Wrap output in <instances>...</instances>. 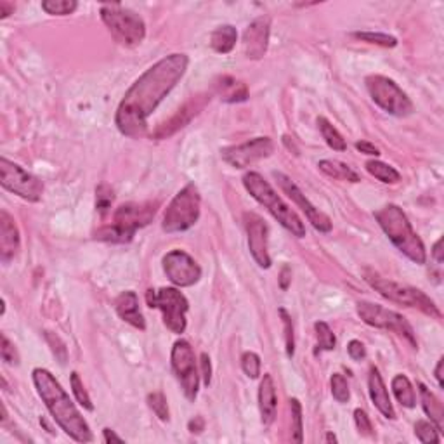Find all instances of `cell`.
I'll use <instances>...</instances> for the list:
<instances>
[{
    "label": "cell",
    "mask_w": 444,
    "mask_h": 444,
    "mask_svg": "<svg viewBox=\"0 0 444 444\" xmlns=\"http://www.w3.org/2000/svg\"><path fill=\"white\" fill-rule=\"evenodd\" d=\"M189 64L182 52L165 56L148 68L125 93L115 115V124L124 136L139 139L148 132V118L177 86Z\"/></svg>",
    "instance_id": "6da1fadb"
},
{
    "label": "cell",
    "mask_w": 444,
    "mask_h": 444,
    "mask_svg": "<svg viewBox=\"0 0 444 444\" xmlns=\"http://www.w3.org/2000/svg\"><path fill=\"white\" fill-rule=\"evenodd\" d=\"M33 384L52 415L54 422L76 443H90L94 439L89 423L70 399L63 385L56 380L54 375L45 368H35L32 373Z\"/></svg>",
    "instance_id": "7a4b0ae2"
},
{
    "label": "cell",
    "mask_w": 444,
    "mask_h": 444,
    "mask_svg": "<svg viewBox=\"0 0 444 444\" xmlns=\"http://www.w3.org/2000/svg\"><path fill=\"white\" fill-rule=\"evenodd\" d=\"M373 216L377 219L378 226L382 228V231L389 236V240L392 241L394 247L401 254H404L411 262L420 264V266L426 264L427 254L423 241L413 231L411 222H409L408 216L403 212L401 206L389 204L382 206L380 210H377Z\"/></svg>",
    "instance_id": "3957f363"
},
{
    "label": "cell",
    "mask_w": 444,
    "mask_h": 444,
    "mask_svg": "<svg viewBox=\"0 0 444 444\" xmlns=\"http://www.w3.org/2000/svg\"><path fill=\"white\" fill-rule=\"evenodd\" d=\"M243 186L248 193L252 194L255 201H259L260 205L266 206L267 212L276 219L279 224L285 229H288L293 236L297 238H304L305 236V226L300 221V217L290 209L288 205L283 201V198L279 197L276 191L273 189V186L257 174V172H247L243 175Z\"/></svg>",
    "instance_id": "277c9868"
},
{
    "label": "cell",
    "mask_w": 444,
    "mask_h": 444,
    "mask_svg": "<svg viewBox=\"0 0 444 444\" xmlns=\"http://www.w3.org/2000/svg\"><path fill=\"white\" fill-rule=\"evenodd\" d=\"M156 204H125L120 205L113 214V222L95 233V240L110 241V243H129L137 229L144 228L151 222L156 214Z\"/></svg>",
    "instance_id": "5b68a950"
},
{
    "label": "cell",
    "mask_w": 444,
    "mask_h": 444,
    "mask_svg": "<svg viewBox=\"0 0 444 444\" xmlns=\"http://www.w3.org/2000/svg\"><path fill=\"white\" fill-rule=\"evenodd\" d=\"M365 281L368 283L375 292L380 293L382 297L389 298L390 302L407 305V308H415L422 311L423 315L441 320V311L434 304L431 297H427L422 290L413 288V286L401 285V283L390 281L387 278L378 276L373 271H365Z\"/></svg>",
    "instance_id": "8992f818"
},
{
    "label": "cell",
    "mask_w": 444,
    "mask_h": 444,
    "mask_svg": "<svg viewBox=\"0 0 444 444\" xmlns=\"http://www.w3.org/2000/svg\"><path fill=\"white\" fill-rule=\"evenodd\" d=\"M101 19L115 42L124 47H136L146 37L144 19L120 4H103Z\"/></svg>",
    "instance_id": "52a82bcc"
},
{
    "label": "cell",
    "mask_w": 444,
    "mask_h": 444,
    "mask_svg": "<svg viewBox=\"0 0 444 444\" xmlns=\"http://www.w3.org/2000/svg\"><path fill=\"white\" fill-rule=\"evenodd\" d=\"M200 210L201 198L200 193H198V187L193 182H189L175 194L174 200L167 206L162 229L165 233H170V235L187 231L200 219Z\"/></svg>",
    "instance_id": "ba28073f"
},
{
    "label": "cell",
    "mask_w": 444,
    "mask_h": 444,
    "mask_svg": "<svg viewBox=\"0 0 444 444\" xmlns=\"http://www.w3.org/2000/svg\"><path fill=\"white\" fill-rule=\"evenodd\" d=\"M146 302L149 308L162 311L163 323L172 333L181 335L186 332V312L189 309V302L177 288H170V286H163L158 290L149 288L146 292Z\"/></svg>",
    "instance_id": "9c48e42d"
},
{
    "label": "cell",
    "mask_w": 444,
    "mask_h": 444,
    "mask_svg": "<svg viewBox=\"0 0 444 444\" xmlns=\"http://www.w3.org/2000/svg\"><path fill=\"white\" fill-rule=\"evenodd\" d=\"M366 90L375 105L394 117H408L413 113V103L408 94L394 80L384 75H370L365 78Z\"/></svg>",
    "instance_id": "30bf717a"
},
{
    "label": "cell",
    "mask_w": 444,
    "mask_h": 444,
    "mask_svg": "<svg viewBox=\"0 0 444 444\" xmlns=\"http://www.w3.org/2000/svg\"><path fill=\"white\" fill-rule=\"evenodd\" d=\"M356 311H358L359 317H361L366 325H370V327L397 333L399 337L407 339L413 347L419 346L413 327L408 323L407 317L399 315V312L390 311V309H385L384 305L373 304V302L368 300L358 302V304H356Z\"/></svg>",
    "instance_id": "8fae6325"
},
{
    "label": "cell",
    "mask_w": 444,
    "mask_h": 444,
    "mask_svg": "<svg viewBox=\"0 0 444 444\" xmlns=\"http://www.w3.org/2000/svg\"><path fill=\"white\" fill-rule=\"evenodd\" d=\"M0 185L26 201H40L44 194V182L40 179L4 156L0 158Z\"/></svg>",
    "instance_id": "7c38bea8"
},
{
    "label": "cell",
    "mask_w": 444,
    "mask_h": 444,
    "mask_svg": "<svg viewBox=\"0 0 444 444\" xmlns=\"http://www.w3.org/2000/svg\"><path fill=\"white\" fill-rule=\"evenodd\" d=\"M172 370L181 384L182 392L189 401H194L198 396V387H200V375L197 370V359H194V351L187 340H177L172 347L170 354Z\"/></svg>",
    "instance_id": "4fadbf2b"
},
{
    "label": "cell",
    "mask_w": 444,
    "mask_h": 444,
    "mask_svg": "<svg viewBox=\"0 0 444 444\" xmlns=\"http://www.w3.org/2000/svg\"><path fill=\"white\" fill-rule=\"evenodd\" d=\"M274 143L271 137H255L247 143L235 144L221 149V156L228 165L235 168H247L260 160L273 155Z\"/></svg>",
    "instance_id": "5bb4252c"
},
{
    "label": "cell",
    "mask_w": 444,
    "mask_h": 444,
    "mask_svg": "<svg viewBox=\"0 0 444 444\" xmlns=\"http://www.w3.org/2000/svg\"><path fill=\"white\" fill-rule=\"evenodd\" d=\"M163 271L175 286H193L200 281L201 267L185 250H172L163 257Z\"/></svg>",
    "instance_id": "9a60e30c"
},
{
    "label": "cell",
    "mask_w": 444,
    "mask_h": 444,
    "mask_svg": "<svg viewBox=\"0 0 444 444\" xmlns=\"http://www.w3.org/2000/svg\"><path fill=\"white\" fill-rule=\"evenodd\" d=\"M245 229H247L248 236V250H250L252 257L257 262L259 267L262 269H269L273 260L269 255V228H267L266 221L254 212H247L243 216Z\"/></svg>",
    "instance_id": "2e32d148"
},
{
    "label": "cell",
    "mask_w": 444,
    "mask_h": 444,
    "mask_svg": "<svg viewBox=\"0 0 444 444\" xmlns=\"http://www.w3.org/2000/svg\"><path fill=\"white\" fill-rule=\"evenodd\" d=\"M273 175H274V179H276L279 187L283 189V193H285L286 197H288L290 200H292L293 204H296L298 209H300L302 212L305 214V217H308L309 222L315 226L317 231L320 233H330L332 231L330 217H328L327 214L321 212L320 209H316V206L312 205L311 201L308 200V198H305V194L302 193L300 189H298V186L292 181V179L288 177V175L281 174V172H274Z\"/></svg>",
    "instance_id": "e0dca14e"
},
{
    "label": "cell",
    "mask_w": 444,
    "mask_h": 444,
    "mask_svg": "<svg viewBox=\"0 0 444 444\" xmlns=\"http://www.w3.org/2000/svg\"><path fill=\"white\" fill-rule=\"evenodd\" d=\"M209 101H210V95H206V94L193 95V98H191L189 101H187L186 105L170 118V120L160 125V127L151 134V137H155V139H167V137L174 136L177 130L185 129L186 125L205 108V105Z\"/></svg>",
    "instance_id": "ac0fdd59"
},
{
    "label": "cell",
    "mask_w": 444,
    "mask_h": 444,
    "mask_svg": "<svg viewBox=\"0 0 444 444\" xmlns=\"http://www.w3.org/2000/svg\"><path fill=\"white\" fill-rule=\"evenodd\" d=\"M271 19L260 16L247 26L243 33V51L248 59H260L264 57L269 45Z\"/></svg>",
    "instance_id": "d6986e66"
},
{
    "label": "cell",
    "mask_w": 444,
    "mask_h": 444,
    "mask_svg": "<svg viewBox=\"0 0 444 444\" xmlns=\"http://www.w3.org/2000/svg\"><path fill=\"white\" fill-rule=\"evenodd\" d=\"M19 247H21V238H19L16 222L6 210H0V260L2 264H9L16 257Z\"/></svg>",
    "instance_id": "ffe728a7"
},
{
    "label": "cell",
    "mask_w": 444,
    "mask_h": 444,
    "mask_svg": "<svg viewBox=\"0 0 444 444\" xmlns=\"http://www.w3.org/2000/svg\"><path fill=\"white\" fill-rule=\"evenodd\" d=\"M368 390L371 403L375 404V408L389 420H396V409L392 407V401H390L389 390L385 387V382L382 378L380 371L377 366H371L370 375H368Z\"/></svg>",
    "instance_id": "44dd1931"
},
{
    "label": "cell",
    "mask_w": 444,
    "mask_h": 444,
    "mask_svg": "<svg viewBox=\"0 0 444 444\" xmlns=\"http://www.w3.org/2000/svg\"><path fill=\"white\" fill-rule=\"evenodd\" d=\"M115 311L125 323L132 325L137 330H146V321H144L143 312L139 309V297L136 292H132V290L122 292L115 300Z\"/></svg>",
    "instance_id": "7402d4cb"
},
{
    "label": "cell",
    "mask_w": 444,
    "mask_h": 444,
    "mask_svg": "<svg viewBox=\"0 0 444 444\" xmlns=\"http://www.w3.org/2000/svg\"><path fill=\"white\" fill-rule=\"evenodd\" d=\"M276 408H278V397H276V385H274L273 377L269 373L264 375L262 382L259 387V409H260V420L266 427L276 419Z\"/></svg>",
    "instance_id": "603a6c76"
},
{
    "label": "cell",
    "mask_w": 444,
    "mask_h": 444,
    "mask_svg": "<svg viewBox=\"0 0 444 444\" xmlns=\"http://www.w3.org/2000/svg\"><path fill=\"white\" fill-rule=\"evenodd\" d=\"M214 90L219 95L224 103H241L247 101L248 98V89L243 82L236 80L235 76L224 75L221 78H217Z\"/></svg>",
    "instance_id": "cb8c5ba5"
},
{
    "label": "cell",
    "mask_w": 444,
    "mask_h": 444,
    "mask_svg": "<svg viewBox=\"0 0 444 444\" xmlns=\"http://www.w3.org/2000/svg\"><path fill=\"white\" fill-rule=\"evenodd\" d=\"M419 392H420V399H422L423 411L427 413V416L432 420V423L438 427V431L443 432V422H444L443 403L438 399V397H436L434 392H431V389H428L427 385L419 384Z\"/></svg>",
    "instance_id": "d4e9b609"
},
{
    "label": "cell",
    "mask_w": 444,
    "mask_h": 444,
    "mask_svg": "<svg viewBox=\"0 0 444 444\" xmlns=\"http://www.w3.org/2000/svg\"><path fill=\"white\" fill-rule=\"evenodd\" d=\"M236 38H238V32L235 26L222 25L217 26L212 33H210V47L219 54H229L235 49Z\"/></svg>",
    "instance_id": "484cf974"
},
{
    "label": "cell",
    "mask_w": 444,
    "mask_h": 444,
    "mask_svg": "<svg viewBox=\"0 0 444 444\" xmlns=\"http://www.w3.org/2000/svg\"><path fill=\"white\" fill-rule=\"evenodd\" d=\"M320 170L323 172L325 175L332 179H339V181H349V182H359L361 177L358 175V172L352 170V168L347 165V163L339 162V160H321L317 163Z\"/></svg>",
    "instance_id": "4316f807"
},
{
    "label": "cell",
    "mask_w": 444,
    "mask_h": 444,
    "mask_svg": "<svg viewBox=\"0 0 444 444\" xmlns=\"http://www.w3.org/2000/svg\"><path fill=\"white\" fill-rule=\"evenodd\" d=\"M390 387H392L394 396L399 401L401 407L415 408L416 394L407 375H396V377L392 378V382H390Z\"/></svg>",
    "instance_id": "83f0119b"
},
{
    "label": "cell",
    "mask_w": 444,
    "mask_h": 444,
    "mask_svg": "<svg viewBox=\"0 0 444 444\" xmlns=\"http://www.w3.org/2000/svg\"><path fill=\"white\" fill-rule=\"evenodd\" d=\"M366 170L375 179H378L384 185H396L401 181V174L394 167L387 165V163L380 162V160H370L366 162Z\"/></svg>",
    "instance_id": "f1b7e54d"
},
{
    "label": "cell",
    "mask_w": 444,
    "mask_h": 444,
    "mask_svg": "<svg viewBox=\"0 0 444 444\" xmlns=\"http://www.w3.org/2000/svg\"><path fill=\"white\" fill-rule=\"evenodd\" d=\"M316 124H317V129H320L321 136H323L325 143H327L328 146H330L332 149H335V151H346L347 149L346 139H344L342 134H340L339 130L333 127V125L327 120V118L320 117L316 120Z\"/></svg>",
    "instance_id": "f546056e"
},
{
    "label": "cell",
    "mask_w": 444,
    "mask_h": 444,
    "mask_svg": "<svg viewBox=\"0 0 444 444\" xmlns=\"http://www.w3.org/2000/svg\"><path fill=\"white\" fill-rule=\"evenodd\" d=\"M78 4L75 0H44L42 2V9L51 16H68V14L75 13Z\"/></svg>",
    "instance_id": "4dcf8cb0"
},
{
    "label": "cell",
    "mask_w": 444,
    "mask_h": 444,
    "mask_svg": "<svg viewBox=\"0 0 444 444\" xmlns=\"http://www.w3.org/2000/svg\"><path fill=\"white\" fill-rule=\"evenodd\" d=\"M315 332H316V339H317V347L321 351H333L335 349V333L332 332V328L328 327V323L325 321H316L315 323Z\"/></svg>",
    "instance_id": "1f68e13d"
},
{
    "label": "cell",
    "mask_w": 444,
    "mask_h": 444,
    "mask_svg": "<svg viewBox=\"0 0 444 444\" xmlns=\"http://www.w3.org/2000/svg\"><path fill=\"white\" fill-rule=\"evenodd\" d=\"M415 436L419 438V441L423 444L441 441L438 427H436L434 423L427 422V420H419V422L415 423Z\"/></svg>",
    "instance_id": "d6a6232c"
},
{
    "label": "cell",
    "mask_w": 444,
    "mask_h": 444,
    "mask_svg": "<svg viewBox=\"0 0 444 444\" xmlns=\"http://www.w3.org/2000/svg\"><path fill=\"white\" fill-rule=\"evenodd\" d=\"M71 390H74L75 399L78 401V403L82 404L87 411H94V404H93V401H90L89 392H87L86 387H83V382L80 380V375L76 373V371L71 373Z\"/></svg>",
    "instance_id": "836d02e7"
},
{
    "label": "cell",
    "mask_w": 444,
    "mask_h": 444,
    "mask_svg": "<svg viewBox=\"0 0 444 444\" xmlns=\"http://www.w3.org/2000/svg\"><path fill=\"white\" fill-rule=\"evenodd\" d=\"M290 409H292V439L296 443L304 441V426H302V407L298 399H290Z\"/></svg>",
    "instance_id": "e575fe53"
},
{
    "label": "cell",
    "mask_w": 444,
    "mask_h": 444,
    "mask_svg": "<svg viewBox=\"0 0 444 444\" xmlns=\"http://www.w3.org/2000/svg\"><path fill=\"white\" fill-rule=\"evenodd\" d=\"M148 407L153 409V413H155L156 416H158L160 420H163V422H168V404H167V397L163 396L162 392H151L148 394Z\"/></svg>",
    "instance_id": "d590c367"
},
{
    "label": "cell",
    "mask_w": 444,
    "mask_h": 444,
    "mask_svg": "<svg viewBox=\"0 0 444 444\" xmlns=\"http://www.w3.org/2000/svg\"><path fill=\"white\" fill-rule=\"evenodd\" d=\"M111 204H113V189L108 185H101L95 189V210L101 216H106L110 212Z\"/></svg>",
    "instance_id": "8d00e7d4"
},
{
    "label": "cell",
    "mask_w": 444,
    "mask_h": 444,
    "mask_svg": "<svg viewBox=\"0 0 444 444\" xmlns=\"http://www.w3.org/2000/svg\"><path fill=\"white\" fill-rule=\"evenodd\" d=\"M330 384H332L333 397H335L339 403H347L351 397V392H349V384H347L346 377L340 373H333Z\"/></svg>",
    "instance_id": "74e56055"
},
{
    "label": "cell",
    "mask_w": 444,
    "mask_h": 444,
    "mask_svg": "<svg viewBox=\"0 0 444 444\" xmlns=\"http://www.w3.org/2000/svg\"><path fill=\"white\" fill-rule=\"evenodd\" d=\"M356 38L363 42H368V44H377L382 47H396L397 38L385 35V33H373V32H358L354 33Z\"/></svg>",
    "instance_id": "f35d334b"
},
{
    "label": "cell",
    "mask_w": 444,
    "mask_h": 444,
    "mask_svg": "<svg viewBox=\"0 0 444 444\" xmlns=\"http://www.w3.org/2000/svg\"><path fill=\"white\" fill-rule=\"evenodd\" d=\"M279 316L283 320V327H285V346H286V354L288 358H292L296 354V335H293V323L292 317L285 309H279Z\"/></svg>",
    "instance_id": "ab89813d"
},
{
    "label": "cell",
    "mask_w": 444,
    "mask_h": 444,
    "mask_svg": "<svg viewBox=\"0 0 444 444\" xmlns=\"http://www.w3.org/2000/svg\"><path fill=\"white\" fill-rule=\"evenodd\" d=\"M241 370L245 371V375L250 378H257L260 375V358L255 352L247 351L241 356Z\"/></svg>",
    "instance_id": "60d3db41"
},
{
    "label": "cell",
    "mask_w": 444,
    "mask_h": 444,
    "mask_svg": "<svg viewBox=\"0 0 444 444\" xmlns=\"http://www.w3.org/2000/svg\"><path fill=\"white\" fill-rule=\"evenodd\" d=\"M0 339H2V344H0V356H2L4 361H6L7 365H19V356L18 351L14 349V344H11V340L7 339L6 333H2Z\"/></svg>",
    "instance_id": "b9f144b4"
},
{
    "label": "cell",
    "mask_w": 444,
    "mask_h": 444,
    "mask_svg": "<svg viewBox=\"0 0 444 444\" xmlns=\"http://www.w3.org/2000/svg\"><path fill=\"white\" fill-rule=\"evenodd\" d=\"M354 422H356V427H358L359 434L366 436V438L373 436V423H371L368 413H366L365 409H361V408L354 409Z\"/></svg>",
    "instance_id": "7bdbcfd3"
},
{
    "label": "cell",
    "mask_w": 444,
    "mask_h": 444,
    "mask_svg": "<svg viewBox=\"0 0 444 444\" xmlns=\"http://www.w3.org/2000/svg\"><path fill=\"white\" fill-rule=\"evenodd\" d=\"M347 352H349L351 359H354V361H361V359L366 358V349L361 340H351L349 346H347Z\"/></svg>",
    "instance_id": "ee69618b"
},
{
    "label": "cell",
    "mask_w": 444,
    "mask_h": 444,
    "mask_svg": "<svg viewBox=\"0 0 444 444\" xmlns=\"http://www.w3.org/2000/svg\"><path fill=\"white\" fill-rule=\"evenodd\" d=\"M201 377H204V384L209 387L210 382H212V365H210V358L206 352L201 354Z\"/></svg>",
    "instance_id": "f6af8a7d"
},
{
    "label": "cell",
    "mask_w": 444,
    "mask_h": 444,
    "mask_svg": "<svg viewBox=\"0 0 444 444\" xmlns=\"http://www.w3.org/2000/svg\"><path fill=\"white\" fill-rule=\"evenodd\" d=\"M356 149L361 153H365V155H370V156H378L380 155V149H378L375 144L368 143V141H358L356 143Z\"/></svg>",
    "instance_id": "bcb514c9"
},
{
    "label": "cell",
    "mask_w": 444,
    "mask_h": 444,
    "mask_svg": "<svg viewBox=\"0 0 444 444\" xmlns=\"http://www.w3.org/2000/svg\"><path fill=\"white\" fill-rule=\"evenodd\" d=\"M290 283H292V269L290 266H283L281 273H279V288L281 290H288Z\"/></svg>",
    "instance_id": "7dc6e473"
},
{
    "label": "cell",
    "mask_w": 444,
    "mask_h": 444,
    "mask_svg": "<svg viewBox=\"0 0 444 444\" xmlns=\"http://www.w3.org/2000/svg\"><path fill=\"white\" fill-rule=\"evenodd\" d=\"M187 428H189L191 434H200L205 428V420L201 416H194L189 423H187Z\"/></svg>",
    "instance_id": "c3c4849f"
},
{
    "label": "cell",
    "mask_w": 444,
    "mask_h": 444,
    "mask_svg": "<svg viewBox=\"0 0 444 444\" xmlns=\"http://www.w3.org/2000/svg\"><path fill=\"white\" fill-rule=\"evenodd\" d=\"M103 439H105V443H124V439L117 432L111 431V428H105L103 431Z\"/></svg>",
    "instance_id": "681fc988"
},
{
    "label": "cell",
    "mask_w": 444,
    "mask_h": 444,
    "mask_svg": "<svg viewBox=\"0 0 444 444\" xmlns=\"http://www.w3.org/2000/svg\"><path fill=\"white\" fill-rule=\"evenodd\" d=\"M432 257L436 259V262L438 264H443V240H438L434 243V247H432Z\"/></svg>",
    "instance_id": "f907efd6"
},
{
    "label": "cell",
    "mask_w": 444,
    "mask_h": 444,
    "mask_svg": "<svg viewBox=\"0 0 444 444\" xmlns=\"http://www.w3.org/2000/svg\"><path fill=\"white\" fill-rule=\"evenodd\" d=\"M14 11L13 4H7L6 0H0V18H7Z\"/></svg>",
    "instance_id": "816d5d0a"
},
{
    "label": "cell",
    "mask_w": 444,
    "mask_h": 444,
    "mask_svg": "<svg viewBox=\"0 0 444 444\" xmlns=\"http://www.w3.org/2000/svg\"><path fill=\"white\" fill-rule=\"evenodd\" d=\"M443 365H444V359L441 358L438 361V366H436V380H438V384H439V387H444V382H443Z\"/></svg>",
    "instance_id": "f5cc1de1"
},
{
    "label": "cell",
    "mask_w": 444,
    "mask_h": 444,
    "mask_svg": "<svg viewBox=\"0 0 444 444\" xmlns=\"http://www.w3.org/2000/svg\"><path fill=\"white\" fill-rule=\"evenodd\" d=\"M325 439H327V443H337V441H339V439H337V436L332 434V432H328L327 438H325Z\"/></svg>",
    "instance_id": "db71d44e"
}]
</instances>
